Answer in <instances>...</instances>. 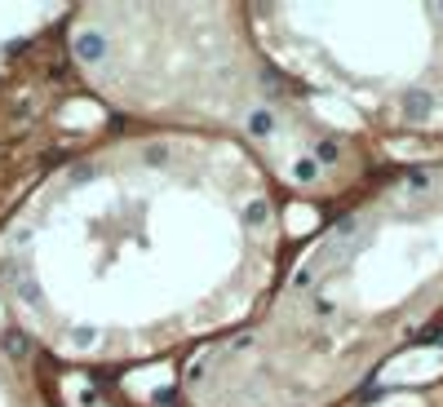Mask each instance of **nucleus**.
<instances>
[{
    "label": "nucleus",
    "mask_w": 443,
    "mask_h": 407,
    "mask_svg": "<svg viewBox=\"0 0 443 407\" xmlns=\"http://www.w3.org/2000/svg\"><path fill=\"white\" fill-rule=\"evenodd\" d=\"M275 248L253 151L222 133H138L71 160L0 226V306L54 358L142 363L253 315Z\"/></svg>",
    "instance_id": "1"
}]
</instances>
